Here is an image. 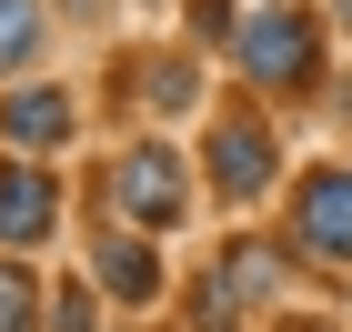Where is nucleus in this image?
Returning <instances> with one entry per match:
<instances>
[{
  "label": "nucleus",
  "mask_w": 352,
  "mask_h": 332,
  "mask_svg": "<svg viewBox=\"0 0 352 332\" xmlns=\"http://www.w3.org/2000/svg\"><path fill=\"white\" fill-rule=\"evenodd\" d=\"M232 51H242V71L262 91H312L322 81V30L302 21V10H252Z\"/></svg>",
  "instance_id": "1"
},
{
  "label": "nucleus",
  "mask_w": 352,
  "mask_h": 332,
  "mask_svg": "<svg viewBox=\"0 0 352 332\" xmlns=\"http://www.w3.org/2000/svg\"><path fill=\"white\" fill-rule=\"evenodd\" d=\"M191 181H182V151L171 141H131L121 162H111V212L121 221H182Z\"/></svg>",
  "instance_id": "2"
},
{
  "label": "nucleus",
  "mask_w": 352,
  "mask_h": 332,
  "mask_svg": "<svg viewBox=\"0 0 352 332\" xmlns=\"http://www.w3.org/2000/svg\"><path fill=\"white\" fill-rule=\"evenodd\" d=\"M51 221H60V181H51V162H0V252L51 242Z\"/></svg>",
  "instance_id": "3"
},
{
  "label": "nucleus",
  "mask_w": 352,
  "mask_h": 332,
  "mask_svg": "<svg viewBox=\"0 0 352 332\" xmlns=\"http://www.w3.org/2000/svg\"><path fill=\"white\" fill-rule=\"evenodd\" d=\"M292 232L312 252H322V262H352V171H302V192H292Z\"/></svg>",
  "instance_id": "4"
},
{
  "label": "nucleus",
  "mask_w": 352,
  "mask_h": 332,
  "mask_svg": "<svg viewBox=\"0 0 352 332\" xmlns=\"http://www.w3.org/2000/svg\"><path fill=\"white\" fill-rule=\"evenodd\" d=\"M272 181V131L252 121V111H221L212 121V192L221 201H252Z\"/></svg>",
  "instance_id": "5"
},
{
  "label": "nucleus",
  "mask_w": 352,
  "mask_h": 332,
  "mask_svg": "<svg viewBox=\"0 0 352 332\" xmlns=\"http://www.w3.org/2000/svg\"><path fill=\"white\" fill-rule=\"evenodd\" d=\"M71 121H81V111H71V91H10V101H0V131L21 141V151H51V141H71Z\"/></svg>",
  "instance_id": "6"
},
{
  "label": "nucleus",
  "mask_w": 352,
  "mask_h": 332,
  "mask_svg": "<svg viewBox=\"0 0 352 332\" xmlns=\"http://www.w3.org/2000/svg\"><path fill=\"white\" fill-rule=\"evenodd\" d=\"M91 282L121 292V302H151V292H162V262H151V242H121V232H111V242L91 252Z\"/></svg>",
  "instance_id": "7"
},
{
  "label": "nucleus",
  "mask_w": 352,
  "mask_h": 332,
  "mask_svg": "<svg viewBox=\"0 0 352 332\" xmlns=\"http://www.w3.org/2000/svg\"><path fill=\"white\" fill-rule=\"evenodd\" d=\"M221 282H232V302H272L282 292V252L272 242H232L221 252Z\"/></svg>",
  "instance_id": "8"
},
{
  "label": "nucleus",
  "mask_w": 352,
  "mask_h": 332,
  "mask_svg": "<svg viewBox=\"0 0 352 332\" xmlns=\"http://www.w3.org/2000/svg\"><path fill=\"white\" fill-rule=\"evenodd\" d=\"M41 0H0V71H30V60H41Z\"/></svg>",
  "instance_id": "9"
},
{
  "label": "nucleus",
  "mask_w": 352,
  "mask_h": 332,
  "mask_svg": "<svg viewBox=\"0 0 352 332\" xmlns=\"http://www.w3.org/2000/svg\"><path fill=\"white\" fill-rule=\"evenodd\" d=\"M0 332H41V282L0 252Z\"/></svg>",
  "instance_id": "10"
},
{
  "label": "nucleus",
  "mask_w": 352,
  "mask_h": 332,
  "mask_svg": "<svg viewBox=\"0 0 352 332\" xmlns=\"http://www.w3.org/2000/svg\"><path fill=\"white\" fill-rule=\"evenodd\" d=\"M141 101H151V111H191V101H201L191 60H141Z\"/></svg>",
  "instance_id": "11"
},
{
  "label": "nucleus",
  "mask_w": 352,
  "mask_h": 332,
  "mask_svg": "<svg viewBox=\"0 0 352 332\" xmlns=\"http://www.w3.org/2000/svg\"><path fill=\"white\" fill-rule=\"evenodd\" d=\"M191 41H242V21H232V0H191Z\"/></svg>",
  "instance_id": "12"
},
{
  "label": "nucleus",
  "mask_w": 352,
  "mask_h": 332,
  "mask_svg": "<svg viewBox=\"0 0 352 332\" xmlns=\"http://www.w3.org/2000/svg\"><path fill=\"white\" fill-rule=\"evenodd\" d=\"M51 332H91V292H81V282H71V292L51 302Z\"/></svg>",
  "instance_id": "13"
},
{
  "label": "nucleus",
  "mask_w": 352,
  "mask_h": 332,
  "mask_svg": "<svg viewBox=\"0 0 352 332\" xmlns=\"http://www.w3.org/2000/svg\"><path fill=\"white\" fill-rule=\"evenodd\" d=\"M282 332H322V322H282Z\"/></svg>",
  "instance_id": "14"
},
{
  "label": "nucleus",
  "mask_w": 352,
  "mask_h": 332,
  "mask_svg": "<svg viewBox=\"0 0 352 332\" xmlns=\"http://www.w3.org/2000/svg\"><path fill=\"white\" fill-rule=\"evenodd\" d=\"M342 21H352V0H342Z\"/></svg>",
  "instance_id": "15"
}]
</instances>
